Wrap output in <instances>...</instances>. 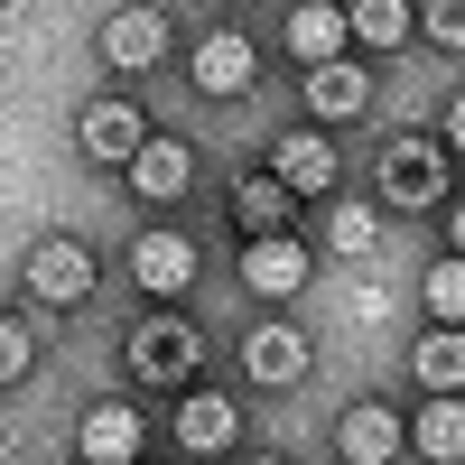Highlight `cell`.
<instances>
[{"mask_svg":"<svg viewBox=\"0 0 465 465\" xmlns=\"http://www.w3.org/2000/svg\"><path fill=\"white\" fill-rule=\"evenodd\" d=\"M122 372L140 381V391H196V372H205V326H186L177 307L140 317V326L122 335Z\"/></svg>","mask_w":465,"mask_h":465,"instance_id":"6da1fadb","label":"cell"},{"mask_svg":"<svg viewBox=\"0 0 465 465\" xmlns=\"http://www.w3.org/2000/svg\"><path fill=\"white\" fill-rule=\"evenodd\" d=\"M372 186H381V205H391V214H429V205H456V168H447V149H438V140H419V131L381 149Z\"/></svg>","mask_w":465,"mask_h":465,"instance_id":"7a4b0ae2","label":"cell"},{"mask_svg":"<svg viewBox=\"0 0 465 465\" xmlns=\"http://www.w3.org/2000/svg\"><path fill=\"white\" fill-rule=\"evenodd\" d=\"M19 280H28V298H37V307H84L103 270H94V252L74 242V232H47V242L28 252V270H19Z\"/></svg>","mask_w":465,"mask_h":465,"instance_id":"3957f363","label":"cell"},{"mask_svg":"<svg viewBox=\"0 0 465 465\" xmlns=\"http://www.w3.org/2000/svg\"><path fill=\"white\" fill-rule=\"evenodd\" d=\"M307 280H317V252H307L298 232H261V242H242V289H252V298L289 307Z\"/></svg>","mask_w":465,"mask_h":465,"instance_id":"277c9868","label":"cell"},{"mask_svg":"<svg viewBox=\"0 0 465 465\" xmlns=\"http://www.w3.org/2000/svg\"><path fill=\"white\" fill-rule=\"evenodd\" d=\"M186 74H196V94H214V103L252 94V74H261L252 28H205V37H196V56H186Z\"/></svg>","mask_w":465,"mask_h":465,"instance_id":"5b68a950","label":"cell"},{"mask_svg":"<svg viewBox=\"0 0 465 465\" xmlns=\"http://www.w3.org/2000/svg\"><path fill=\"white\" fill-rule=\"evenodd\" d=\"M307 131H326V122H363L372 112V74H363V56H335V65H307Z\"/></svg>","mask_w":465,"mask_h":465,"instance_id":"8992f818","label":"cell"},{"mask_svg":"<svg viewBox=\"0 0 465 465\" xmlns=\"http://www.w3.org/2000/svg\"><path fill=\"white\" fill-rule=\"evenodd\" d=\"M307 363H317L307 326H252V335H242V372L261 381V391H298Z\"/></svg>","mask_w":465,"mask_h":465,"instance_id":"52a82bcc","label":"cell"},{"mask_svg":"<svg viewBox=\"0 0 465 465\" xmlns=\"http://www.w3.org/2000/svg\"><path fill=\"white\" fill-rule=\"evenodd\" d=\"M122 177H131V196H140V205H177L186 186H196V149L168 140V131H149V140H140V159H131Z\"/></svg>","mask_w":465,"mask_h":465,"instance_id":"ba28073f","label":"cell"},{"mask_svg":"<svg viewBox=\"0 0 465 465\" xmlns=\"http://www.w3.org/2000/svg\"><path fill=\"white\" fill-rule=\"evenodd\" d=\"M196 270H205V261H196L186 232H140V252H131V280H140L149 298H168V307L196 289Z\"/></svg>","mask_w":465,"mask_h":465,"instance_id":"9c48e42d","label":"cell"},{"mask_svg":"<svg viewBox=\"0 0 465 465\" xmlns=\"http://www.w3.org/2000/svg\"><path fill=\"white\" fill-rule=\"evenodd\" d=\"M270 177H280L289 196H326V186L344 177V168H335V140H326V131H307V122L280 131V149H270Z\"/></svg>","mask_w":465,"mask_h":465,"instance_id":"30bf717a","label":"cell"},{"mask_svg":"<svg viewBox=\"0 0 465 465\" xmlns=\"http://www.w3.org/2000/svg\"><path fill=\"white\" fill-rule=\"evenodd\" d=\"M94 47H103V65H112V74H149V65L168 56V19H159V10H112Z\"/></svg>","mask_w":465,"mask_h":465,"instance_id":"8fae6325","label":"cell"},{"mask_svg":"<svg viewBox=\"0 0 465 465\" xmlns=\"http://www.w3.org/2000/svg\"><path fill=\"white\" fill-rule=\"evenodd\" d=\"M74 140H84V159H103V168H131V159H140V140H149V122H140V103H84Z\"/></svg>","mask_w":465,"mask_h":465,"instance_id":"7c38bea8","label":"cell"},{"mask_svg":"<svg viewBox=\"0 0 465 465\" xmlns=\"http://www.w3.org/2000/svg\"><path fill=\"white\" fill-rule=\"evenodd\" d=\"M177 447L186 456H232L242 447V410H232L223 391H186L177 401Z\"/></svg>","mask_w":465,"mask_h":465,"instance_id":"4fadbf2b","label":"cell"},{"mask_svg":"<svg viewBox=\"0 0 465 465\" xmlns=\"http://www.w3.org/2000/svg\"><path fill=\"white\" fill-rule=\"evenodd\" d=\"M74 447H84V465H140V401H94Z\"/></svg>","mask_w":465,"mask_h":465,"instance_id":"5bb4252c","label":"cell"},{"mask_svg":"<svg viewBox=\"0 0 465 465\" xmlns=\"http://www.w3.org/2000/svg\"><path fill=\"white\" fill-rule=\"evenodd\" d=\"M335 456L344 465H391L401 456V419L381 410V401H354V410L335 419Z\"/></svg>","mask_w":465,"mask_h":465,"instance_id":"9a60e30c","label":"cell"},{"mask_svg":"<svg viewBox=\"0 0 465 465\" xmlns=\"http://www.w3.org/2000/svg\"><path fill=\"white\" fill-rule=\"evenodd\" d=\"M410 381H419L429 401H456V391H465V335H456V326H429V335L410 344Z\"/></svg>","mask_w":465,"mask_h":465,"instance_id":"2e32d148","label":"cell"},{"mask_svg":"<svg viewBox=\"0 0 465 465\" xmlns=\"http://www.w3.org/2000/svg\"><path fill=\"white\" fill-rule=\"evenodd\" d=\"M289 186L280 177H270V168H252L242 186H232V223H242V242H261V232H289Z\"/></svg>","mask_w":465,"mask_h":465,"instance_id":"e0dca14e","label":"cell"},{"mask_svg":"<svg viewBox=\"0 0 465 465\" xmlns=\"http://www.w3.org/2000/svg\"><path fill=\"white\" fill-rule=\"evenodd\" d=\"M289 56H298V65H335V56H344V10L298 0V10H289Z\"/></svg>","mask_w":465,"mask_h":465,"instance_id":"ac0fdd59","label":"cell"},{"mask_svg":"<svg viewBox=\"0 0 465 465\" xmlns=\"http://www.w3.org/2000/svg\"><path fill=\"white\" fill-rule=\"evenodd\" d=\"M401 447H419L429 465H456V456H465V401H429V410L401 429Z\"/></svg>","mask_w":465,"mask_h":465,"instance_id":"d6986e66","label":"cell"},{"mask_svg":"<svg viewBox=\"0 0 465 465\" xmlns=\"http://www.w3.org/2000/svg\"><path fill=\"white\" fill-rule=\"evenodd\" d=\"M344 37H354L363 56H391L410 37V10H401V0H354V10H344Z\"/></svg>","mask_w":465,"mask_h":465,"instance_id":"ffe728a7","label":"cell"},{"mask_svg":"<svg viewBox=\"0 0 465 465\" xmlns=\"http://www.w3.org/2000/svg\"><path fill=\"white\" fill-rule=\"evenodd\" d=\"M419 298H429V317H438V326H456V317H465V261H429Z\"/></svg>","mask_w":465,"mask_h":465,"instance_id":"44dd1931","label":"cell"},{"mask_svg":"<svg viewBox=\"0 0 465 465\" xmlns=\"http://www.w3.org/2000/svg\"><path fill=\"white\" fill-rule=\"evenodd\" d=\"M410 37H438V56H456L465 47V10L456 0H429V10H410Z\"/></svg>","mask_w":465,"mask_h":465,"instance_id":"7402d4cb","label":"cell"},{"mask_svg":"<svg viewBox=\"0 0 465 465\" xmlns=\"http://www.w3.org/2000/svg\"><path fill=\"white\" fill-rule=\"evenodd\" d=\"M28 363H37V335H28L19 317H0V391H10V381H28Z\"/></svg>","mask_w":465,"mask_h":465,"instance_id":"603a6c76","label":"cell"},{"mask_svg":"<svg viewBox=\"0 0 465 465\" xmlns=\"http://www.w3.org/2000/svg\"><path fill=\"white\" fill-rule=\"evenodd\" d=\"M242 465H289V456H242Z\"/></svg>","mask_w":465,"mask_h":465,"instance_id":"cb8c5ba5","label":"cell"},{"mask_svg":"<svg viewBox=\"0 0 465 465\" xmlns=\"http://www.w3.org/2000/svg\"><path fill=\"white\" fill-rule=\"evenodd\" d=\"M140 465H149V456H140Z\"/></svg>","mask_w":465,"mask_h":465,"instance_id":"d4e9b609","label":"cell"}]
</instances>
